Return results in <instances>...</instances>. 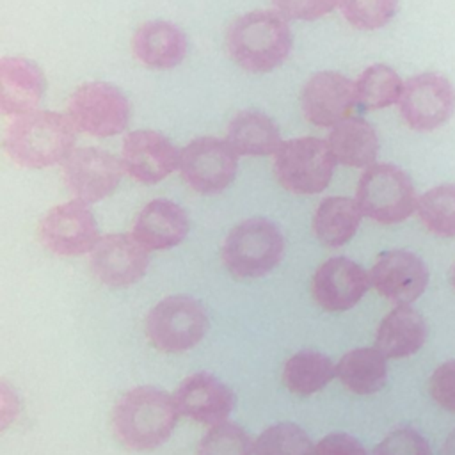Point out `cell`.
Instances as JSON below:
<instances>
[{
  "mask_svg": "<svg viewBox=\"0 0 455 455\" xmlns=\"http://www.w3.org/2000/svg\"><path fill=\"white\" fill-rule=\"evenodd\" d=\"M180 409L174 396L155 386H135L121 395L112 409V428L117 441L135 451L162 446L174 432Z\"/></svg>",
  "mask_w": 455,
  "mask_h": 455,
  "instance_id": "obj_1",
  "label": "cell"
},
{
  "mask_svg": "<svg viewBox=\"0 0 455 455\" xmlns=\"http://www.w3.org/2000/svg\"><path fill=\"white\" fill-rule=\"evenodd\" d=\"M231 59L251 73H268L290 55L293 36L286 18L274 11H251L236 18L228 28Z\"/></svg>",
  "mask_w": 455,
  "mask_h": 455,
  "instance_id": "obj_2",
  "label": "cell"
},
{
  "mask_svg": "<svg viewBox=\"0 0 455 455\" xmlns=\"http://www.w3.org/2000/svg\"><path fill=\"white\" fill-rule=\"evenodd\" d=\"M76 140V126L69 117L52 110H37L16 119L4 140L7 155L20 165L41 169L64 162Z\"/></svg>",
  "mask_w": 455,
  "mask_h": 455,
  "instance_id": "obj_3",
  "label": "cell"
},
{
  "mask_svg": "<svg viewBox=\"0 0 455 455\" xmlns=\"http://www.w3.org/2000/svg\"><path fill=\"white\" fill-rule=\"evenodd\" d=\"M284 254V236L267 217H251L236 224L222 245V263L240 279H256L272 272Z\"/></svg>",
  "mask_w": 455,
  "mask_h": 455,
  "instance_id": "obj_4",
  "label": "cell"
},
{
  "mask_svg": "<svg viewBox=\"0 0 455 455\" xmlns=\"http://www.w3.org/2000/svg\"><path fill=\"white\" fill-rule=\"evenodd\" d=\"M210 329L204 306L190 295H169L146 315L144 334L151 347L165 354H181L203 341Z\"/></svg>",
  "mask_w": 455,
  "mask_h": 455,
  "instance_id": "obj_5",
  "label": "cell"
},
{
  "mask_svg": "<svg viewBox=\"0 0 455 455\" xmlns=\"http://www.w3.org/2000/svg\"><path fill=\"white\" fill-rule=\"evenodd\" d=\"M355 203L363 215L380 224H398L418 204L411 176L393 164H373L361 174Z\"/></svg>",
  "mask_w": 455,
  "mask_h": 455,
  "instance_id": "obj_6",
  "label": "cell"
},
{
  "mask_svg": "<svg viewBox=\"0 0 455 455\" xmlns=\"http://www.w3.org/2000/svg\"><path fill=\"white\" fill-rule=\"evenodd\" d=\"M336 162L325 140L318 137L290 139L275 155L274 172L277 181L293 194H318L327 188Z\"/></svg>",
  "mask_w": 455,
  "mask_h": 455,
  "instance_id": "obj_7",
  "label": "cell"
},
{
  "mask_svg": "<svg viewBox=\"0 0 455 455\" xmlns=\"http://www.w3.org/2000/svg\"><path fill=\"white\" fill-rule=\"evenodd\" d=\"M68 114L76 130L94 137H112L128 126L130 103L116 85L89 82L71 94Z\"/></svg>",
  "mask_w": 455,
  "mask_h": 455,
  "instance_id": "obj_8",
  "label": "cell"
},
{
  "mask_svg": "<svg viewBox=\"0 0 455 455\" xmlns=\"http://www.w3.org/2000/svg\"><path fill=\"white\" fill-rule=\"evenodd\" d=\"M238 153L228 140L199 137L181 149V178L199 194H219L226 190L238 169Z\"/></svg>",
  "mask_w": 455,
  "mask_h": 455,
  "instance_id": "obj_9",
  "label": "cell"
},
{
  "mask_svg": "<svg viewBox=\"0 0 455 455\" xmlns=\"http://www.w3.org/2000/svg\"><path fill=\"white\" fill-rule=\"evenodd\" d=\"M400 114L416 132H432L444 124L455 112V89L437 73H421L403 84Z\"/></svg>",
  "mask_w": 455,
  "mask_h": 455,
  "instance_id": "obj_10",
  "label": "cell"
},
{
  "mask_svg": "<svg viewBox=\"0 0 455 455\" xmlns=\"http://www.w3.org/2000/svg\"><path fill=\"white\" fill-rule=\"evenodd\" d=\"M41 242L59 256H80L92 251L100 240L98 224L89 204L80 199L57 204L43 217Z\"/></svg>",
  "mask_w": 455,
  "mask_h": 455,
  "instance_id": "obj_11",
  "label": "cell"
},
{
  "mask_svg": "<svg viewBox=\"0 0 455 455\" xmlns=\"http://www.w3.org/2000/svg\"><path fill=\"white\" fill-rule=\"evenodd\" d=\"M123 171V164L100 148H78L62 162L66 188L87 204L110 196L117 188Z\"/></svg>",
  "mask_w": 455,
  "mask_h": 455,
  "instance_id": "obj_12",
  "label": "cell"
},
{
  "mask_svg": "<svg viewBox=\"0 0 455 455\" xmlns=\"http://www.w3.org/2000/svg\"><path fill=\"white\" fill-rule=\"evenodd\" d=\"M149 251L128 233H110L91 251V272L108 288H130L148 270Z\"/></svg>",
  "mask_w": 455,
  "mask_h": 455,
  "instance_id": "obj_13",
  "label": "cell"
},
{
  "mask_svg": "<svg viewBox=\"0 0 455 455\" xmlns=\"http://www.w3.org/2000/svg\"><path fill=\"white\" fill-rule=\"evenodd\" d=\"M371 286L370 274L354 259L334 256L313 274L311 295L327 313H343L359 304Z\"/></svg>",
  "mask_w": 455,
  "mask_h": 455,
  "instance_id": "obj_14",
  "label": "cell"
},
{
  "mask_svg": "<svg viewBox=\"0 0 455 455\" xmlns=\"http://www.w3.org/2000/svg\"><path fill=\"white\" fill-rule=\"evenodd\" d=\"M371 286L389 302L405 306L414 302L428 284L425 261L405 249L384 251L370 270Z\"/></svg>",
  "mask_w": 455,
  "mask_h": 455,
  "instance_id": "obj_15",
  "label": "cell"
},
{
  "mask_svg": "<svg viewBox=\"0 0 455 455\" xmlns=\"http://www.w3.org/2000/svg\"><path fill=\"white\" fill-rule=\"evenodd\" d=\"M172 396L180 414L208 427L226 421L236 403L233 389L210 371L185 377Z\"/></svg>",
  "mask_w": 455,
  "mask_h": 455,
  "instance_id": "obj_16",
  "label": "cell"
},
{
  "mask_svg": "<svg viewBox=\"0 0 455 455\" xmlns=\"http://www.w3.org/2000/svg\"><path fill=\"white\" fill-rule=\"evenodd\" d=\"M181 160V153L155 130L130 132L123 140V167L139 183L151 185L169 176Z\"/></svg>",
  "mask_w": 455,
  "mask_h": 455,
  "instance_id": "obj_17",
  "label": "cell"
},
{
  "mask_svg": "<svg viewBox=\"0 0 455 455\" xmlns=\"http://www.w3.org/2000/svg\"><path fill=\"white\" fill-rule=\"evenodd\" d=\"M300 103L309 123L325 128L336 126L348 117L357 103L355 84L336 71L315 73L302 89Z\"/></svg>",
  "mask_w": 455,
  "mask_h": 455,
  "instance_id": "obj_18",
  "label": "cell"
},
{
  "mask_svg": "<svg viewBox=\"0 0 455 455\" xmlns=\"http://www.w3.org/2000/svg\"><path fill=\"white\" fill-rule=\"evenodd\" d=\"M44 75L39 66L23 57L0 60V108L7 116L34 112L44 94Z\"/></svg>",
  "mask_w": 455,
  "mask_h": 455,
  "instance_id": "obj_19",
  "label": "cell"
},
{
  "mask_svg": "<svg viewBox=\"0 0 455 455\" xmlns=\"http://www.w3.org/2000/svg\"><path fill=\"white\" fill-rule=\"evenodd\" d=\"M188 228V215L180 204L169 199H153L139 212L132 235L148 251H165L181 243Z\"/></svg>",
  "mask_w": 455,
  "mask_h": 455,
  "instance_id": "obj_20",
  "label": "cell"
},
{
  "mask_svg": "<svg viewBox=\"0 0 455 455\" xmlns=\"http://www.w3.org/2000/svg\"><path fill=\"white\" fill-rule=\"evenodd\" d=\"M135 57L148 68L171 69L178 66L187 53L185 32L164 20H153L142 23L132 39Z\"/></svg>",
  "mask_w": 455,
  "mask_h": 455,
  "instance_id": "obj_21",
  "label": "cell"
},
{
  "mask_svg": "<svg viewBox=\"0 0 455 455\" xmlns=\"http://www.w3.org/2000/svg\"><path fill=\"white\" fill-rule=\"evenodd\" d=\"M428 336V325L423 315L405 306L391 309L377 327L375 347L387 359H403L416 354Z\"/></svg>",
  "mask_w": 455,
  "mask_h": 455,
  "instance_id": "obj_22",
  "label": "cell"
},
{
  "mask_svg": "<svg viewBox=\"0 0 455 455\" xmlns=\"http://www.w3.org/2000/svg\"><path fill=\"white\" fill-rule=\"evenodd\" d=\"M327 144L334 158L348 167H370L379 155L375 128L363 117H347L332 126Z\"/></svg>",
  "mask_w": 455,
  "mask_h": 455,
  "instance_id": "obj_23",
  "label": "cell"
},
{
  "mask_svg": "<svg viewBox=\"0 0 455 455\" xmlns=\"http://www.w3.org/2000/svg\"><path fill=\"white\" fill-rule=\"evenodd\" d=\"M336 379L355 395L379 393L387 382V357L377 347L352 348L336 363Z\"/></svg>",
  "mask_w": 455,
  "mask_h": 455,
  "instance_id": "obj_24",
  "label": "cell"
},
{
  "mask_svg": "<svg viewBox=\"0 0 455 455\" xmlns=\"http://www.w3.org/2000/svg\"><path fill=\"white\" fill-rule=\"evenodd\" d=\"M363 212L355 199L325 197L313 215V233L327 247H341L352 240L361 224Z\"/></svg>",
  "mask_w": 455,
  "mask_h": 455,
  "instance_id": "obj_25",
  "label": "cell"
},
{
  "mask_svg": "<svg viewBox=\"0 0 455 455\" xmlns=\"http://www.w3.org/2000/svg\"><path fill=\"white\" fill-rule=\"evenodd\" d=\"M228 142L238 155H272L281 148L277 124L254 110L238 112L228 126Z\"/></svg>",
  "mask_w": 455,
  "mask_h": 455,
  "instance_id": "obj_26",
  "label": "cell"
},
{
  "mask_svg": "<svg viewBox=\"0 0 455 455\" xmlns=\"http://www.w3.org/2000/svg\"><path fill=\"white\" fill-rule=\"evenodd\" d=\"M334 377L336 364L329 355L316 350H299L283 366V384L299 396L322 391Z\"/></svg>",
  "mask_w": 455,
  "mask_h": 455,
  "instance_id": "obj_27",
  "label": "cell"
},
{
  "mask_svg": "<svg viewBox=\"0 0 455 455\" xmlns=\"http://www.w3.org/2000/svg\"><path fill=\"white\" fill-rule=\"evenodd\" d=\"M402 91V78L386 64H373L366 68L355 82V98L363 110L386 108L400 101Z\"/></svg>",
  "mask_w": 455,
  "mask_h": 455,
  "instance_id": "obj_28",
  "label": "cell"
},
{
  "mask_svg": "<svg viewBox=\"0 0 455 455\" xmlns=\"http://www.w3.org/2000/svg\"><path fill=\"white\" fill-rule=\"evenodd\" d=\"M418 219L434 235L455 236V185H437L418 197Z\"/></svg>",
  "mask_w": 455,
  "mask_h": 455,
  "instance_id": "obj_29",
  "label": "cell"
},
{
  "mask_svg": "<svg viewBox=\"0 0 455 455\" xmlns=\"http://www.w3.org/2000/svg\"><path fill=\"white\" fill-rule=\"evenodd\" d=\"M315 444L302 427L291 421H279L252 441V455H313Z\"/></svg>",
  "mask_w": 455,
  "mask_h": 455,
  "instance_id": "obj_30",
  "label": "cell"
},
{
  "mask_svg": "<svg viewBox=\"0 0 455 455\" xmlns=\"http://www.w3.org/2000/svg\"><path fill=\"white\" fill-rule=\"evenodd\" d=\"M196 455H252V441L238 423L226 419L206 430Z\"/></svg>",
  "mask_w": 455,
  "mask_h": 455,
  "instance_id": "obj_31",
  "label": "cell"
},
{
  "mask_svg": "<svg viewBox=\"0 0 455 455\" xmlns=\"http://www.w3.org/2000/svg\"><path fill=\"white\" fill-rule=\"evenodd\" d=\"M345 20L359 30L382 28L396 12L398 0H338Z\"/></svg>",
  "mask_w": 455,
  "mask_h": 455,
  "instance_id": "obj_32",
  "label": "cell"
},
{
  "mask_svg": "<svg viewBox=\"0 0 455 455\" xmlns=\"http://www.w3.org/2000/svg\"><path fill=\"white\" fill-rule=\"evenodd\" d=\"M371 455H432V451L428 441L418 430L400 427L375 444Z\"/></svg>",
  "mask_w": 455,
  "mask_h": 455,
  "instance_id": "obj_33",
  "label": "cell"
},
{
  "mask_svg": "<svg viewBox=\"0 0 455 455\" xmlns=\"http://www.w3.org/2000/svg\"><path fill=\"white\" fill-rule=\"evenodd\" d=\"M430 396L446 411L455 412V359L437 366L428 380Z\"/></svg>",
  "mask_w": 455,
  "mask_h": 455,
  "instance_id": "obj_34",
  "label": "cell"
},
{
  "mask_svg": "<svg viewBox=\"0 0 455 455\" xmlns=\"http://www.w3.org/2000/svg\"><path fill=\"white\" fill-rule=\"evenodd\" d=\"M283 18L313 21L331 12L338 0H272Z\"/></svg>",
  "mask_w": 455,
  "mask_h": 455,
  "instance_id": "obj_35",
  "label": "cell"
},
{
  "mask_svg": "<svg viewBox=\"0 0 455 455\" xmlns=\"http://www.w3.org/2000/svg\"><path fill=\"white\" fill-rule=\"evenodd\" d=\"M313 455H368L359 439L347 432H331L315 444Z\"/></svg>",
  "mask_w": 455,
  "mask_h": 455,
  "instance_id": "obj_36",
  "label": "cell"
},
{
  "mask_svg": "<svg viewBox=\"0 0 455 455\" xmlns=\"http://www.w3.org/2000/svg\"><path fill=\"white\" fill-rule=\"evenodd\" d=\"M441 455H455V428L448 434V437H446V441L443 444Z\"/></svg>",
  "mask_w": 455,
  "mask_h": 455,
  "instance_id": "obj_37",
  "label": "cell"
},
{
  "mask_svg": "<svg viewBox=\"0 0 455 455\" xmlns=\"http://www.w3.org/2000/svg\"><path fill=\"white\" fill-rule=\"evenodd\" d=\"M450 281H451V284H453V288H455V263H453V267H451V270H450Z\"/></svg>",
  "mask_w": 455,
  "mask_h": 455,
  "instance_id": "obj_38",
  "label": "cell"
}]
</instances>
